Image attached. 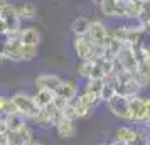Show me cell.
I'll return each mask as SVG.
<instances>
[{
  "instance_id": "obj_1",
  "label": "cell",
  "mask_w": 150,
  "mask_h": 145,
  "mask_svg": "<svg viewBox=\"0 0 150 145\" xmlns=\"http://www.w3.org/2000/svg\"><path fill=\"white\" fill-rule=\"evenodd\" d=\"M128 108H130V122L142 127H149L150 122V100L142 96H130L128 98Z\"/></svg>"
},
{
  "instance_id": "obj_2",
  "label": "cell",
  "mask_w": 150,
  "mask_h": 145,
  "mask_svg": "<svg viewBox=\"0 0 150 145\" xmlns=\"http://www.w3.org/2000/svg\"><path fill=\"white\" fill-rule=\"evenodd\" d=\"M10 101H12V105L15 106L17 113L22 115L25 120H32V118L37 117L39 111H41V108H39L34 101V96L29 95V93H24V91L14 93V95L10 96Z\"/></svg>"
},
{
  "instance_id": "obj_3",
  "label": "cell",
  "mask_w": 150,
  "mask_h": 145,
  "mask_svg": "<svg viewBox=\"0 0 150 145\" xmlns=\"http://www.w3.org/2000/svg\"><path fill=\"white\" fill-rule=\"evenodd\" d=\"M108 105V110L115 115L116 118H120L123 122H130V108H128V98L125 96H111L106 101Z\"/></svg>"
},
{
  "instance_id": "obj_4",
  "label": "cell",
  "mask_w": 150,
  "mask_h": 145,
  "mask_svg": "<svg viewBox=\"0 0 150 145\" xmlns=\"http://www.w3.org/2000/svg\"><path fill=\"white\" fill-rule=\"evenodd\" d=\"M116 62H118V66L123 69V71H128V73H135L137 71V59L135 56H133V51L130 49V46H123L122 51L116 54Z\"/></svg>"
},
{
  "instance_id": "obj_5",
  "label": "cell",
  "mask_w": 150,
  "mask_h": 145,
  "mask_svg": "<svg viewBox=\"0 0 150 145\" xmlns=\"http://www.w3.org/2000/svg\"><path fill=\"white\" fill-rule=\"evenodd\" d=\"M32 138H34L32 130L29 128L27 125L24 128H21V130L7 132L5 133V142H7V145H27Z\"/></svg>"
},
{
  "instance_id": "obj_6",
  "label": "cell",
  "mask_w": 150,
  "mask_h": 145,
  "mask_svg": "<svg viewBox=\"0 0 150 145\" xmlns=\"http://www.w3.org/2000/svg\"><path fill=\"white\" fill-rule=\"evenodd\" d=\"M54 95L57 98L64 100L66 103H69V101H73V100L78 96V84H76L73 79H62L61 84L56 88Z\"/></svg>"
},
{
  "instance_id": "obj_7",
  "label": "cell",
  "mask_w": 150,
  "mask_h": 145,
  "mask_svg": "<svg viewBox=\"0 0 150 145\" xmlns=\"http://www.w3.org/2000/svg\"><path fill=\"white\" fill-rule=\"evenodd\" d=\"M93 47H95V44L89 41L86 35L74 39V51L81 61H88V59L93 61Z\"/></svg>"
},
{
  "instance_id": "obj_8",
  "label": "cell",
  "mask_w": 150,
  "mask_h": 145,
  "mask_svg": "<svg viewBox=\"0 0 150 145\" xmlns=\"http://www.w3.org/2000/svg\"><path fill=\"white\" fill-rule=\"evenodd\" d=\"M62 78L52 73H42L35 78V88L37 90H49V91H56V88L61 84Z\"/></svg>"
},
{
  "instance_id": "obj_9",
  "label": "cell",
  "mask_w": 150,
  "mask_h": 145,
  "mask_svg": "<svg viewBox=\"0 0 150 145\" xmlns=\"http://www.w3.org/2000/svg\"><path fill=\"white\" fill-rule=\"evenodd\" d=\"M106 29L108 27H106L101 21H89V27H88L86 37H88L93 44L101 46L103 39H105V35H106Z\"/></svg>"
},
{
  "instance_id": "obj_10",
  "label": "cell",
  "mask_w": 150,
  "mask_h": 145,
  "mask_svg": "<svg viewBox=\"0 0 150 145\" xmlns=\"http://www.w3.org/2000/svg\"><path fill=\"white\" fill-rule=\"evenodd\" d=\"M140 130H142V128H133V127H128V125L120 127V128L115 132V140L120 142V144H123V145H132L137 138H138Z\"/></svg>"
},
{
  "instance_id": "obj_11",
  "label": "cell",
  "mask_w": 150,
  "mask_h": 145,
  "mask_svg": "<svg viewBox=\"0 0 150 145\" xmlns=\"http://www.w3.org/2000/svg\"><path fill=\"white\" fill-rule=\"evenodd\" d=\"M54 127H56L57 135L61 138H64V140L66 138H73L76 135V125H74V120H71V118L61 117Z\"/></svg>"
},
{
  "instance_id": "obj_12",
  "label": "cell",
  "mask_w": 150,
  "mask_h": 145,
  "mask_svg": "<svg viewBox=\"0 0 150 145\" xmlns=\"http://www.w3.org/2000/svg\"><path fill=\"white\" fill-rule=\"evenodd\" d=\"M19 42L24 46H37L39 47V42H41V32L35 27H25L21 29L19 32Z\"/></svg>"
},
{
  "instance_id": "obj_13",
  "label": "cell",
  "mask_w": 150,
  "mask_h": 145,
  "mask_svg": "<svg viewBox=\"0 0 150 145\" xmlns=\"http://www.w3.org/2000/svg\"><path fill=\"white\" fill-rule=\"evenodd\" d=\"M15 14L19 21H32L37 15V7L32 2H24L21 5H15Z\"/></svg>"
},
{
  "instance_id": "obj_14",
  "label": "cell",
  "mask_w": 150,
  "mask_h": 145,
  "mask_svg": "<svg viewBox=\"0 0 150 145\" xmlns=\"http://www.w3.org/2000/svg\"><path fill=\"white\" fill-rule=\"evenodd\" d=\"M34 96V101L35 105L39 106V108H46V106H49V105L52 103V100H54V91H49V90H37V93L35 95H32Z\"/></svg>"
},
{
  "instance_id": "obj_15",
  "label": "cell",
  "mask_w": 150,
  "mask_h": 145,
  "mask_svg": "<svg viewBox=\"0 0 150 145\" xmlns=\"http://www.w3.org/2000/svg\"><path fill=\"white\" fill-rule=\"evenodd\" d=\"M5 122H7V132H15V130H21L27 125V120L19 115V113H14V115H8L5 117Z\"/></svg>"
},
{
  "instance_id": "obj_16",
  "label": "cell",
  "mask_w": 150,
  "mask_h": 145,
  "mask_svg": "<svg viewBox=\"0 0 150 145\" xmlns=\"http://www.w3.org/2000/svg\"><path fill=\"white\" fill-rule=\"evenodd\" d=\"M88 27H89V21L86 17H78L73 21L71 24V29H73V32H74L76 37H83V35L88 34Z\"/></svg>"
},
{
  "instance_id": "obj_17",
  "label": "cell",
  "mask_w": 150,
  "mask_h": 145,
  "mask_svg": "<svg viewBox=\"0 0 150 145\" xmlns=\"http://www.w3.org/2000/svg\"><path fill=\"white\" fill-rule=\"evenodd\" d=\"M111 96H115V86H113V78H105L100 91V101H108Z\"/></svg>"
},
{
  "instance_id": "obj_18",
  "label": "cell",
  "mask_w": 150,
  "mask_h": 145,
  "mask_svg": "<svg viewBox=\"0 0 150 145\" xmlns=\"http://www.w3.org/2000/svg\"><path fill=\"white\" fill-rule=\"evenodd\" d=\"M78 103L81 105V106H84V108H88V110L93 111V108H96V105L100 103V98L95 96V95H89V93H86V91H83L81 95L78 96Z\"/></svg>"
},
{
  "instance_id": "obj_19",
  "label": "cell",
  "mask_w": 150,
  "mask_h": 145,
  "mask_svg": "<svg viewBox=\"0 0 150 145\" xmlns=\"http://www.w3.org/2000/svg\"><path fill=\"white\" fill-rule=\"evenodd\" d=\"M19 54H21L22 61H32L39 56V47L37 46H24V44H21Z\"/></svg>"
},
{
  "instance_id": "obj_20",
  "label": "cell",
  "mask_w": 150,
  "mask_h": 145,
  "mask_svg": "<svg viewBox=\"0 0 150 145\" xmlns=\"http://www.w3.org/2000/svg\"><path fill=\"white\" fill-rule=\"evenodd\" d=\"M103 81L105 79H88V83L84 86V91L89 93V95H95V96H100V91H101Z\"/></svg>"
},
{
  "instance_id": "obj_21",
  "label": "cell",
  "mask_w": 150,
  "mask_h": 145,
  "mask_svg": "<svg viewBox=\"0 0 150 145\" xmlns=\"http://www.w3.org/2000/svg\"><path fill=\"white\" fill-rule=\"evenodd\" d=\"M137 21H138V27L142 29L143 32L149 30V25H150V17H149V5L140 10V14L137 15Z\"/></svg>"
},
{
  "instance_id": "obj_22",
  "label": "cell",
  "mask_w": 150,
  "mask_h": 145,
  "mask_svg": "<svg viewBox=\"0 0 150 145\" xmlns=\"http://www.w3.org/2000/svg\"><path fill=\"white\" fill-rule=\"evenodd\" d=\"M145 5H149V4H137V2H130V0H128L125 17H128V19H137V15L140 14V10H142Z\"/></svg>"
},
{
  "instance_id": "obj_23",
  "label": "cell",
  "mask_w": 150,
  "mask_h": 145,
  "mask_svg": "<svg viewBox=\"0 0 150 145\" xmlns=\"http://www.w3.org/2000/svg\"><path fill=\"white\" fill-rule=\"evenodd\" d=\"M32 122H34L37 127H41V128H49V127H52V122H51V118L44 113V111H39V115L37 117L32 118Z\"/></svg>"
},
{
  "instance_id": "obj_24",
  "label": "cell",
  "mask_w": 150,
  "mask_h": 145,
  "mask_svg": "<svg viewBox=\"0 0 150 145\" xmlns=\"http://www.w3.org/2000/svg\"><path fill=\"white\" fill-rule=\"evenodd\" d=\"M93 64H95V61H81L79 62V66H78V73H79V76L86 78L88 79L89 78V73H91V69H93Z\"/></svg>"
},
{
  "instance_id": "obj_25",
  "label": "cell",
  "mask_w": 150,
  "mask_h": 145,
  "mask_svg": "<svg viewBox=\"0 0 150 145\" xmlns=\"http://www.w3.org/2000/svg\"><path fill=\"white\" fill-rule=\"evenodd\" d=\"M115 2L116 0H101V2H100V8H101L103 15H106V17H113Z\"/></svg>"
},
{
  "instance_id": "obj_26",
  "label": "cell",
  "mask_w": 150,
  "mask_h": 145,
  "mask_svg": "<svg viewBox=\"0 0 150 145\" xmlns=\"http://www.w3.org/2000/svg\"><path fill=\"white\" fill-rule=\"evenodd\" d=\"M127 4H128V0H116L115 8H113V17H125V14H127Z\"/></svg>"
},
{
  "instance_id": "obj_27",
  "label": "cell",
  "mask_w": 150,
  "mask_h": 145,
  "mask_svg": "<svg viewBox=\"0 0 150 145\" xmlns=\"http://www.w3.org/2000/svg\"><path fill=\"white\" fill-rule=\"evenodd\" d=\"M5 133H7V122L4 115H0V135H5Z\"/></svg>"
},
{
  "instance_id": "obj_28",
  "label": "cell",
  "mask_w": 150,
  "mask_h": 145,
  "mask_svg": "<svg viewBox=\"0 0 150 145\" xmlns=\"http://www.w3.org/2000/svg\"><path fill=\"white\" fill-rule=\"evenodd\" d=\"M5 101H7V98L0 95V115H4V106H5Z\"/></svg>"
},
{
  "instance_id": "obj_29",
  "label": "cell",
  "mask_w": 150,
  "mask_h": 145,
  "mask_svg": "<svg viewBox=\"0 0 150 145\" xmlns=\"http://www.w3.org/2000/svg\"><path fill=\"white\" fill-rule=\"evenodd\" d=\"M8 4V0H0V14H2V10H4V7Z\"/></svg>"
},
{
  "instance_id": "obj_30",
  "label": "cell",
  "mask_w": 150,
  "mask_h": 145,
  "mask_svg": "<svg viewBox=\"0 0 150 145\" xmlns=\"http://www.w3.org/2000/svg\"><path fill=\"white\" fill-rule=\"evenodd\" d=\"M27 145H44V144H42V142H39V140H35V138H32Z\"/></svg>"
},
{
  "instance_id": "obj_31",
  "label": "cell",
  "mask_w": 150,
  "mask_h": 145,
  "mask_svg": "<svg viewBox=\"0 0 150 145\" xmlns=\"http://www.w3.org/2000/svg\"><path fill=\"white\" fill-rule=\"evenodd\" d=\"M0 145H7V142H5V135L0 137Z\"/></svg>"
},
{
  "instance_id": "obj_32",
  "label": "cell",
  "mask_w": 150,
  "mask_h": 145,
  "mask_svg": "<svg viewBox=\"0 0 150 145\" xmlns=\"http://www.w3.org/2000/svg\"><path fill=\"white\" fill-rule=\"evenodd\" d=\"M130 2H137V4H149V0H130Z\"/></svg>"
},
{
  "instance_id": "obj_33",
  "label": "cell",
  "mask_w": 150,
  "mask_h": 145,
  "mask_svg": "<svg viewBox=\"0 0 150 145\" xmlns=\"http://www.w3.org/2000/svg\"><path fill=\"white\" fill-rule=\"evenodd\" d=\"M110 145H123V144H120V142H116V140H113V142H111Z\"/></svg>"
},
{
  "instance_id": "obj_34",
  "label": "cell",
  "mask_w": 150,
  "mask_h": 145,
  "mask_svg": "<svg viewBox=\"0 0 150 145\" xmlns=\"http://www.w3.org/2000/svg\"><path fill=\"white\" fill-rule=\"evenodd\" d=\"M93 2H95L96 5H100V2H101V0H93Z\"/></svg>"
},
{
  "instance_id": "obj_35",
  "label": "cell",
  "mask_w": 150,
  "mask_h": 145,
  "mask_svg": "<svg viewBox=\"0 0 150 145\" xmlns=\"http://www.w3.org/2000/svg\"><path fill=\"white\" fill-rule=\"evenodd\" d=\"M4 61H5V59H4V56H0V64H2Z\"/></svg>"
},
{
  "instance_id": "obj_36",
  "label": "cell",
  "mask_w": 150,
  "mask_h": 145,
  "mask_svg": "<svg viewBox=\"0 0 150 145\" xmlns=\"http://www.w3.org/2000/svg\"><path fill=\"white\" fill-rule=\"evenodd\" d=\"M0 137H2V135H0Z\"/></svg>"
}]
</instances>
